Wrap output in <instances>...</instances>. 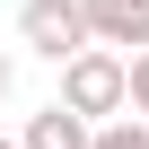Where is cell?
Wrapping results in <instances>:
<instances>
[{"mask_svg": "<svg viewBox=\"0 0 149 149\" xmlns=\"http://www.w3.org/2000/svg\"><path fill=\"white\" fill-rule=\"evenodd\" d=\"M53 105H70L79 123H114V114H132V79H123V53H79V61H61V97Z\"/></svg>", "mask_w": 149, "mask_h": 149, "instance_id": "6da1fadb", "label": "cell"}, {"mask_svg": "<svg viewBox=\"0 0 149 149\" xmlns=\"http://www.w3.org/2000/svg\"><path fill=\"white\" fill-rule=\"evenodd\" d=\"M18 44L44 53L53 70L79 61V53H88V18H79V0H18Z\"/></svg>", "mask_w": 149, "mask_h": 149, "instance_id": "7a4b0ae2", "label": "cell"}, {"mask_svg": "<svg viewBox=\"0 0 149 149\" xmlns=\"http://www.w3.org/2000/svg\"><path fill=\"white\" fill-rule=\"evenodd\" d=\"M79 18H88V44L97 53H149V0H79Z\"/></svg>", "mask_w": 149, "mask_h": 149, "instance_id": "3957f363", "label": "cell"}, {"mask_svg": "<svg viewBox=\"0 0 149 149\" xmlns=\"http://www.w3.org/2000/svg\"><path fill=\"white\" fill-rule=\"evenodd\" d=\"M88 132H97V123H79L70 105H44V114H26L18 149H88Z\"/></svg>", "mask_w": 149, "mask_h": 149, "instance_id": "277c9868", "label": "cell"}, {"mask_svg": "<svg viewBox=\"0 0 149 149\" xmlns=\"http://www.w3.org/2000/svg\"><path fill=\"white\" fill-rule=\"evenodd\" d=\"M88 149H149V123H140V114H114V123L88 132Z\"/></svg>", "mask_w": 149, "mask_h": 149, "instance_id": "5b68a950", "label": "cell"}, {"mask_svg": "<svg viewBox=\"0 0 149 149\" xmlns=\"http://www.w3.org/2000/svg\"><path fill=\"white\" fill-rule=\"evenodd\" d=\"M123 79H132V114L149 123V53H132V61H123Z\"/></svg>", "mask_w": 149, "mask_h": 149, "instance_id": "8992f818", "label": "cell"}, {"mask_svg": "<svg viewBox=\"0 0 149 149\" xmlns=\"http://www.w3.org/2000/svg\"><path fill=\"white\" fill-rule=\"evenodd\" d=\"M9 88H18V61H9V53H0V105H9Z\"/></svg>", "mask_w": 149, "mask_h": 149, "instance_id": "52a82bcc", "label": "cell"}, {"mask_svg": "<svg viewBox=\"0 0 149 149\" xmlns=\"http://www.w3.org/2000/svg\"><path fill=\"white\" fill-rule=\"evenodd\" d=\"M0 149H18V140H0Z\"/></svg>", "mask_w": 149, "mask_h": 149, "instance_id": "ba28073f", "label": "cell"}]
</instances>
